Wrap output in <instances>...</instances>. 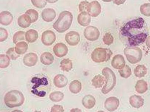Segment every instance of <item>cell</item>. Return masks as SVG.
Masks as SVG:
<instances>
[{"label":"cell","instance_id":"cell-1","mask_svg":"<svg viewBox=\"0 0 150 112\" xmlns=\"http://www.w3.org/2000/svg\"><path fill=\"white\" fill-rule=\"evenodd\" d=\"M73 19L71 13L67 11H63L61 13L58 19L54 23L53 27L57 32L63 33L70 28Z\"/></svg>","mask_w":150,"mask_h":112},{"label":"cell","instance_id":"cell-2","mask_svg":"<svg viewBox=\"0 0 150 112\" xmlns=\"http://www.w3.org/2000/svg\"><path fill=\"white\" fill-rule=\"evenodd\" d=\"M25 100L23 94L22 92L17 90H13L8 92L4 98L5 104L10 108L22 106Z\"/></svg>","mask_w":150,"mask_h":112},{"label":"cell","instance_id":"cell-3","mask_svg":"<svg viewBox=\"0 0 150 112\" xmlns=\"http://www.w3.org/2000/svg\"><path fill=\"white\" fill-rule=\"evenodd\" d=\"M102 73L105 77L106 83L101 91L103 94H106L111 92L115 86L116 77L114 72L109 68H104Z\"/></svg>","mask_w":150,"mask_h":112},{"label":"cell","instance_id":"cell-4","mask_svg":"<svg viewBox=\"0 0 150 112\" xmlns=\"http://www.w3.org/2000/svg\"><path fill=\"white\" fill-rule=\"evenodd\" d=\"M145 20L140 18L133 20L127 23L121 29V32L123 36L128 37L135 30H141L143 28Z\"/></svg>","mask_w":150,"mask_h":112},{"label":"cell","instance_id":"cell-5","mask_svg":"<svg viewBox=\"0 0 150 112\" xmlns=\"http://www.w3.org/2000/svg\"><path fill=\"white\" fill-rule=\"evenodd\" d=\"M112 55V52L110 49L98 48L92 53L91 58L96 63H101L109 60Z\"/></svg>","mask_w":150,"mask_h":112},{"label":"cell","instance_id":"cell-6","mask_svg":"<svg viewBox=\"0 0 150 112\" xmlns=\"http://www.w3.org/2000/svg\"><path fill=\"white\" fill-rule=\"evenodd\" d=\"M124 53L129 62L132 64L138 63L142 58V51L138 47H127L124 49Z\"/></svg>","mask_w":150,"mask_h":112},{"label":"cell","instance_id":"cell-7","mask_svg":"<svg viewBox=\"0 0 150 112\" xmlns=\"http://www.w3.org/2000/svg\"><path fill=\"white\" fill-rule=\"evenodd\" d=\"M84 35L86 39L90 41H94L98 39L100 32L98 29L94 26L87 27L85 29Z\"/></svg>","mask_w":150,"mask_h":112},{"label":"cell","instance_id":"cell-8","mask_svg":"<svg viewBox=\"0 0 150 112\" xmlns=\"http://www.w3.org/2000/svg\"><path fill=\"white\" fill-rule=\"evenodd\" d=\"M147 34L145 32H141L138 35L128 38V41L130 46H135L143 43L146 40Z\"/></svg>","mask_w":150,"mask_h":112},{"label":"cell","instance_id":"cell-9","mask_svg":"<svg viewBox=\"0 0 150 112\" xmlns=\"http://www.w3.org/2000/svg\"><path fill=\"white\" fill-rule=\"evenodd\" d=\"M101 6L98 1H93L89 4L87 13L90 16L97 17L101 13Z\"/></svg>","mask_w":150,"mask_h":112},{"label":"cell","instance_id":"cell-10","mask_svg":"<svg viewBox=\"0 0 150 112\" xmlns=\"http://www.w3.org/2000/svg\"><path fill=\"white\" fill-rule=\"evenodd\" d=\"M56 39V36L53 31L47 30L42 34V43L46 46H50L54 43Z\"/></svg>","mask_w":150,"mask_h":112},{"label":"cell","instance_id":"cell-11","mask_svg":"<svg viewBox=\"0 0 150 112\" xmlns=\"http://www.w3.org/2000/svg\"><path fill=\"white\" fill-rule=\"evenodd\" d=\"M120 101L117 97H111L106 99L104 103L105 107L109 111L117 110L120 105Z\"/></svg>","mask_w":150,"mask_h":112},{"label":"cell","instance_id":"cell-12","mask_svg":"<svg viewBox=\"0 0 150 112\" xmlns=\"http://www.w3.org/2000/svg\"><path fill=\"white\" fill-rule=\"evenodd\" d=\"M65 39L69 45L75 46L80 42V35L78 32L75 31H71L66 34Z\"/></svg>","mask_w":150,"mask_h":112},{"label":"cell","instance_id":"cell-13","mask_svg":"<svg viewBox=\"0 0 150 112\" xmlns=\"http://www.w3.org/2000/svg\"><path fill=\"white\" fill-rule=\"evenodd\" d=\"M54 52L57 56L61 58L66 56L68 52L67 46L62 43L57 44L53 48Z\"/></svg>","mask_w":150,"mask_h":112},{"label":"cell","instance_id":"cell-14","mask_svg":"<svg viewBox=\"0 0 150 112\" xmlns=\"http://www.w3.org/2000/svg\"><path fill=\"white\" fill-rule=\"evenodd\" d=\"M38 61V55L34 53L27 54L24 56L23 59L24 64L29 67L35 66Z\"/></svg>","mask_w":150,"mask_h":112},{"label":"cell","instance_id":"cell-15","mask_svg":"<svg viewBox=\"0 0 150 112\" xmlns=\"http://www.w3.org/2000/svg\"><path fill=\"white\" fill-rule=\"evenodd\" d=\"M111 65L114 69H121L125 65V61L122 55H117L113 57Z\"/></svg>","mask_w":150,"mask_h":112},{"label":"cell","instance_id":"cell-16","mask_svg":"<svg viewBox=\"0 0 150 112\" xmlns=\"http://www.w3.org/2000/svg\"><path fill=\"white\" fill-rule=\"evenodd\" d=\"M56 16L55 11L51 8H47L42 11V19L45 22H52Z\"/></svg>","mask_w":150,"mask_h":112},{"label":"cell","instance_id":"cell-17","mask_svg":"<svg viewBox=\"0 0 150 112\" xmlns=\"http://www.w3.org/2000/svg\"><path fill=\"white\" fill-rule=\"evenodd\" d=\"M13 16L8 11H3L0 14V23L5 25H9L12 22Z\"/></svg>","mask_w":150,"mask_h":112},{"label":"cell","instance_id":"cell-18","mask_svg":"<svg viewBox=\"0 0 150 112\" xmlns=\"http://www.w3.org/2000/svg\"><path fill=\"white\" fill-rule=\"evenodd\" d=\"M91 20L90 15L87 12L81 13L78 16V22L83 26H88L90 23Z\"/></svg>","mask_w":150,"mask_h":112},{"label":"cell","instance_id":"cell-19","mask_svg":"<svg viewBox=\"0 0 150 112\" xmlns=\"http://www.w3.org/2000/svg\"><path fill=\"white\" fill-rule=\"evenodd\" d=\"M68 83V80L66 76L63 75L59 74L54 79V84L56 87L63 88L66 86Z\"/></svg>","mask_w":150,"mask_h":112},{"label":"cell","instance_id":"cell-20","mask_svg":"<svg viewBox=\"0 0 150 112\" xmlns=\"http://www.w3.org/2000/svg\"><path fill=\"white\" fill-rule=\"evenodd\" d=\"M129 103L132 107L139 108L144 105V99L141 96L135 95L130 97Z\"/></svg>","mask_w":150,"mask_h":112},{"label":"cell","instance_id":"cell-21","mask_svg":"<svg viewBox=\"0 0 150 112\" xmlns=\"http://www.w3.org/2000/svg\"><path fill=\"white\" fill-rule=\"evenodd\" d=\"M82 103L83 106L87 109H91L94 107L96 103V100L93 96L88 95L84 96L82 99Z\"/></svg>","mask_w":150,"mask_h":112},{"label":"cell","instance_id":"cell-22","mask_svg":"<svg viewBox=\"0 0 150 112\" xmlns=\"http://www.w3.org/2000/svg\"><path fill=\"white\" fill-rule=\"evenodd\" d=\"M18 23L19 26L24 29L28 27L32 23L31 18L26 14L21 15L18 18Z\"/></svg>","mask_w":150,"mask_h":112},{"label":"cell","instance_id":"cell-23","mask_svg":"<svg viewBox=\"0 0 150 112\" xmlns=\"http://www.w3.org/2000/svg\"><path fill=\"white\" fill-rule=\"evenodd\" d=\"M31 82L32 83H35V85L32 87V91H34L41 86H47L48 85L47 79L46 77H43L42 78H39L38 77L33 78Z\"/></svg>","mask_w":150,"mask_h":112},{"label":"cell","instance_id":"cell-24","mask_svg":"<svg viewBox=\"0 0 150 112\" xmlns=\"http://www.w3.org/2000/svg\"><path fill=\"white\" fill-rule=\"evenodd\" d=\"M54 58L52 54L49 52H44L40 56V61L43 64L49 65L53 63Z\"/></svg>","mask_w":150,"mask_h":112},{"label":"cell","instance_id":"cell-25","mask_svg":"<svg viewBox=\"0 0 150 112\" xmlns=\"http://www.w3.org/2000/svg\"><path fill=\"white\" fill-rule=\"evenodd\" d=\"M136 91L139 94H143L148 90V84L147 82L143 80H138L135 86Z\"/></svg>","mask_w":150,"mask_h":112},{"label":"cell","instance_id":"cell-26","mask_svg":"<svg viewBox=\"0 0 150 112\" xmlns=\"http://www.w3.org/2000/svg\"><path fill=\"white\" fill-rule=\"evenodd\" d=\"M25 37L27 42L30 43H33L36 42L38 39V32L34 30H30L26 32Z\"/></svg>","mask_w":150,"mask_h":112},{"label":"cell","instance_id":"cell-27","mask_svg":"<svg viewBox=\"0 0 150 112\" xmlns=\"http://www.w3.org/2000/svg\"><path fill=\"white\" fill-rule=\"evenodd\" d=\"M82 85L81 83L78 80H74L70 83L69 86L70 91L74 94H77L81 91Z\"/></svg>","mask_w":150,"mask_h":112},{"label":"cell","instance_id":"cell-28","mask_svg":"<svg viewBox=\"0 0 150 112\" xmlns=\"http://www.w3.org/2000/svg\"><path fill=\"white\" fill-rule=\"evenodd\" d=\"M28 46L27 43L25 42H18L16 45V52L19 55L23 54L27 51Z\"/></svg>","mask_w":150,"mask_h":112},{"label":"cell","instance_id":"cell-29","mask_svg":"<svg viewBox=\"0 0 150 112\" xmlns=\"http://www.w3.org/2000/svg\"><path fill=\"white\" fill-rule=\"evenodd\" d=\"M105 82V80L104 77L100 75L95 76L92 80L93 85L96 88H99L102 87Z\"/></svg>","mask_w":150,"mask_h":112},{"label":"cell","instance_id":"cell-30","mask_svg":"<svg viewBox=\"0 0 150 112\" xmlns=\"http://www.w3.org/2000/svg\"><path fill=\"white\" fill-rule=\"evenodd\" d=\"M147 69L144 65H138L134 69L135 76L139 78L144 77L146 74Z\"/></svg>","mask_w":150,"mask_h":112},{"label":"cell","instance_id":"cell-31","mask_svg":"<svg viewBox=\"0 0 150 112\" xmlns=\"http://www.w3.org/2000/svg\"><path fill=\"white\" fill-rule=\"evenodd\" d=\"M60 67L64 71L69 72L73 68V63L70 59H64L61 62Z\"/></svg>","mask_w":150,"mask_h":112},{"label":"cell","instance_id":"cell-32","mask_svg":"<svg viewBox=\"0 0 150 112\" xmlns=\"http://www.w3.org/2000/svg\"><path fill=\"white\" fill-rule=\"evenodd\" d=\"M64 97V94L60 92H55L51 93L49 98L52 101L59 102L62 101Z\"/></svg>","mask_w":150,"mask_h":112},{"label":"cell","instance_id":"cell-33","mask_svg":"<svg viewBox=\"0 0 150 112\" xmlns=\"http://www.w3.org/2000/svg\"><path fill=\"white\" fill-rule=\"evenodd\" d=\"M118 72L122 77L126 79L129 77L132 74L131 68L127 65H125L122 69H120Z\"/></svg>","mask_w":150,"mask_h":112},{"label":"cell","instance_id":"cell-34","mask_svg":"<svg viewBox=\"0 0 150 112\" xmlns=\"http://www.w3.org/2000/svg\"><path fill=\"white\" fill-rule=\"evenodd\" d=\"M1 63L0 68L2 69L5 68L9 66L10 62V59L7 55L1 54L0 55Z\"/></svg>","mask_w":150,"mask_h":112},{"label":"cell","instance_id":"cell-35","mask_svg":"<svg viewBox=\"0 0 150 112\" xmlns=\"http://www.w3.org/2000/svg\"><path fill=\"white\" fill-rule=\"evenodd\" d=\"M25 14L29 15L30 17L32 23L36 22L39 18V13L37 11L35 10L32 9L28 10L26 11Z\"/></svg>","mask_w":150,"mask_h":112},{"label":"cell","instance_id":"cell-36","mask_svg":"<svg viewBox=\"0 0 150 112\" xmlns=\"http://www.w3.org/2000/svg\"><path fill=\"white\" fill-rule=\"evenodd\" d=\"M14 43L17 44L18 42L25 39V32L23 31H19L15 34L13 37Z\"/></svg>","mask_w":150,"mask_h":112},{"label":"cell","instance_id":"cell-37","mask_svg":"<svg viewBox=\"0 0 150 112\" xmlns=\"http://www.w3.org/2000/svg\"><path fill=\"white\" fill-rule=\"evenodd\" d=\"M6 54L9 58L12 60H15L20 56V55L16 52L15 48H11L8 49Z\"/></svg>","mask_w":150,"mask_h":112},{"label":"cell","instance_id":"cell-38","mask_svg":"<svg viewBox=\"0 0 150 112\" xmlns=\"http://www.w3.org/2000/svg\"><path fill=\"white\" fill-rule=\"evenodd\" d=\"M150 6L149 3L144 4L141 6L140 8V11L142 15L147 17L150 16Z\"/></svg>","mask_w":150,"mask_h":112},{"label":"cell","instance_id":"cell-39","mask_svg":"<svg viewBox=\"0 0 150 112\" xmlns=\"http://www.w3.org/2000/svg\"><path fill=\"white\" fill-rule=\"evenodd\" d=\"M103 42L105 44L109 45L112 44L114 42V37L110 32H107L103 37Z\"/></svg>","mask_w":150,"mask_h":112},{"label":"cell","instance_id":"cell-40","mask_svg":"<svg viewBox=\"0 0 150 112\" xmlns=\"http://www.w3.org/2000/svg\"><path fill=\"white\" fill-rule=\"evenodd\" d=\"M90 4L87 1H83L80 3L79 5V11L81 12H87L89 4Z\"/></svg>","mask_w":150,"mask_h":112},{"label":"cell","instance_id":"cell-41","mask_svg":"<svg viewBox=\"0 0 150 112\" xmlns=\"http://www.w3.org/2000/svg\"><path fill=\"white\" fill-rule=\"evenodd\" d=\"M33 5L37 8H44L47 3L46 1H32Z\"/></svg>","mask_w":150,"mask_h":112},{"label":"cell","instance_id":"cell-42","mask_svg":"<svg viewBox=\"0 0 150 112\" xmlns=\"http://www.w3.org/2000/svg\"><path fill=\"white\" fill-rule=\"evenodd\" d=\"M0 32H1L0 42H3L8 38V32L6 30L3 28H0Z\"/></svg>","mask_w":150,"mask_h":112},{"label":"cell","instance_id":"cell-43","mask_svg":"<svg viewBox=\"0 0 150 112\" xmlns=\"http://www.w3.org/2000/svg\"><path fill=\"white\" fill-rule=\"evenodd\" d=\"M52 112H63L64 111L63 106L59 105H54L52 108L51 111Z\"/></svg>","mask_w":150,"mask_h":112},{"label":"cell","instance_id":"cell-44","mask_svg":"<svg viewBox=\"0 0 150 112\" xmlns=\"http://www.w3.org/2000/svg\"><path fill=\"white\" fill-rule=\"evenodd\" d=\"M125 2V1H113V2L114 4H117V5H121V4H123Z\"/></svg>","mask_w":150,"mask_h":112},{"label":"cell","instance_id":"cell-45","mask_svg":"<svg viewBox=\"0 0 150 112\" xmlns=\"http://www.w3.org/2000/svg\"><path fill=\"white\" fill-rule=\"evenodd\" d=\"M71 111H73V112H79V111H81L80 110V109L78 108H76V109H72L71 110Z\"/></svg>","mask_w":150,"mask_h":112},{"label":"cell","instance_id":"cell-46","mask_svg":"<svg viewBox=\"0 0 150 112\" xmlns=\"http://www.w3.org/2000/svg\"><path fill=\"white\" fill-rule=\"evenodd\" d=\"M47 1V2H50V3H52L53 2H56V1Z\"/></svg>","mask_w":150,"mask_h":112}]
</instances>
